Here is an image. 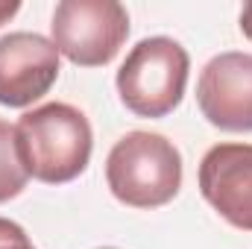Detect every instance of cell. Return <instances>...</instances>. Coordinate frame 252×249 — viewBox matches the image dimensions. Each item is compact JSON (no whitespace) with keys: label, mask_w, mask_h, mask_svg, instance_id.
<instances>
[{"label":"cell","mask_w":252,"mask_h":249,"mask_svg":"<svg viewBox=\"0 0 252 249\" xmlns=\"http://www.w3.org/2000/svg\"><path fill=\"white\" fill-rule=\"evenodd\" d=\"M18 156L27 173L44 185L73 182L88 170L94 132L82 109L70 103H44L15 124Z\"/></svg>","instance_id":"obj_1"},{"label":"cell","mask_w":252,"mask_h":249,"mask_svg":"<svg viewBox=\"0 0 252 249\" xmlns=\"http://www.w3.org/2000/svg\"><path fill=\"white\" fill-rule=\"evenodd\" d=\"M182 153L158 132H126L109 150L106 185L129 208H161L182 187Z\"/></svg>","instance_id":"obj_2"},{"label":"cell","mask_w":252,"mask_h":249,"mask_svg":"<svg viewBox=\"0 0 252 249\" xmlns=\"http://www.w3.org/2000/svg\"><path fill=\"white\" fill-rule=\"evenodd\" d=\"M190 56L170 35L141 38L115 76L118 97L138 118H167L185 97Z\"/></svg>","instance_id":"obj_3"},{"label":"cell","mask_w":252,"mask_h":249,"mask_svg":"<svg viewBox=\"0 0 252 249\" xmlns=\"http://www.w3.org/2000/svg\"><path fill=\"white\" fill-rule=\"evenodd\" d=\"M129 38V12L118 0H62L53 9L50 41L79 67L109 64Z\"/></svg>","instance_id":"obj_4"},{"label":"cell","mask_w":252,"mask_h":249,"mask_svg":"<svg viewBox=\"0 0 252 249\" xmlns=\"http://www.w3.org/2000/svg\"><path fill=\"white\" fill-rule=\"evenodd\" d=\"M62 56L56 44L38 32L0 35V106L27 109L38 103L59 79Z\"/></svg>","instance_id":"obj_5"},{"label":"cell","mask_w":252,"mask_h":249,"mask_svg":"<svg viewBox=\"0 0 252 249\" xmlns=\"http://www.w3.org/2000/svg\"><path fill=\"white\" fill-rule=\"evenodd\" d=\"M196 106L223 132H252V53H217L196 79Z\"/></svg>","instance_id":"obj_6"},{"label":"cell","mask_w":252,"mask_h":249,"mask_svg":"<svg viewBox=\"0 0 252 249\" xmlns=\"http://www.w3.org/2000/svg\"><path fill=\"white\" fill-rule=\"evenodd\" d=\"M196 182L229 226L252 232V144H214L199 161Z\"/></svg>","instance_id":"obj_7"},{"label":"cell","mask_w":252,"mask_h":249,"mask_svg":"<svg viewBox=\"0 0 252 249\" xmlns=\"http://www.w3.org/2000/svg\"><path fill=\"white\" fill-rule=\"evenodd\" d=\"M30 182V173L18 156V141H15V126L0 118V202H9L24 193Z\"/></svg>","instance_id":"obj_8"},{"label":"cell","mask_w":252,"mask_h":249,"mask_svg":"<svg viewBox=\"0 0 252 249\" xmlns=\"http://www.w3.org/2000/svg\"><path fill=\"white\" fill-rule=\"evenodd\" d=\"M24 238H27L24 226H18L15 220H6V217H0V247H9V244H15V241H24Z\"/></svg>","instance_id":"obj_9"},{"label":"cell","mask_w":252,"mask_h":249,"mask_svg":"<svg viewBox=\"0 0 252 249\" xmlns=\"http://www.w3.org/2000/svg\"><path fill=\"white\" fill-rule=\"evenodd\" d=\"M241 32L252 41V3H247V6L241 9Z\"/></svg>","instance_id":"obj_10"},{"label":"cell","mask_w":252,"mask_h":249,"mask_svg":"<svg viewBox=\"0 0 252 249\" xmlns=\"http://www.w3.org/2000/svg\"><path fill=\"white\" fill-rule=\"evenodd\" d=\"M18 9H21V3H18V0H12V3H0V27H3L9 18H15V15H18Z\"/></svg>","instance_id":"obj_11"},{"label":"cell","mask_w":252,"mask_h":249,"mask_svg":"<svg viewBox=\"0 0 252 249\" xmlns=\"http://www.w3.org/2000/svg\"><path fill=\"white\" fill-rule=\"evenodd\" d=\"M0 249H35L30 244V238H24V241H15V244H9V247H0Z\"/></svg>","instance_id":"obj_12"},{"label":"cell","mask_w":252,"mask_h":249,"mask_svg":"<svg viewBox=\"0 0 252 249\" xmlns=\"http://www.w3.org/2000/svg\"><path fill=\"white\" fill-rule=\"evenodd\" d=\"M100 249H115V247H100Z\"/></svg>","instance_id":"obj_13"}]
</instances>
